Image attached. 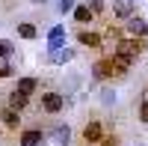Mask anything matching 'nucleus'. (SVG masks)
I'll list each match as a JSON object with an SVG mask.
<instances>
[{"instance_id":"f257e3e1","label":"nucleus","mask_w":148,"mask_h":146,"mask_svg":"<svg viewBox=\"0 0 148 146\" xmlns=\"http://www.w3.org/2000/svg\"><path fill=\"white\" fill-rule=\"evenodd\" d=\"M113 51L121 54V57H127V60H136V57L142 54V42H139V39H133V36H125L121 42H116Z\"/></svg>"},{"instance_id":"f03ea898","label":"nucleus","mask_w":148,"mask_h":146,"mask_svg":"<svg viewBox=\"0 0 148 146\" xmlns=\"http://www.w3.org/2000/svg\"><path fill=\"white\" fill-rule=\"evenodd\" d=\"M83 140H86V146H95V143H101V140H104V125L98 122V119L86 122V128H83Z\"/></svg>"},{"instance_id":"7ed1b4c3","label":"nucleus","mask_w":148,"mask_h":146,"mask_svg":"<svg viewBox=\"0 0 148 146\" xmlns=\"http://www.w3.org/2000/svg\"><path fill=\"white\" fill-rule=\"evenodd\" d=\"M62 45H65V27H62V24H56V27L47 30V54L59 51Z\"/></svg>"},{"instance_id":"20e7f679","label":"nucleus","mask_w":148,"mask_h":146,"mask_svg":"<svg viewBox=\"0 0 148 146\" xmlns=\"http://www.w3.org/2000/svg\"><path fill=\"white\" fill-rule=\"evenodd\" d=\"M116 75V66H113V57L110 60H98V63H92V78L95 81H107Z\"/></svg>"},{"instance_id":"39448f33","label":"nucleus","mask_w":148,"mask_h":146,"mask_svg":"<svg viewBox=\"0 0 148 146\" xmlns=\"http://www.w3.org/2000/svg\"><path fill=\"white\" fill-rule=\"evenodd\" d=\"M42 107H45L47 113H59V111H62V107H65V99H62V95H59V92L47 90V92L42 95Z\"/></svg>"},{"instance_id":"423d86ee","label":"nucleus","mask_w":148,"mask_h":146,"mask_svg":"<svg viewBox=\"0 0 148 146\" xmlns=\"http://www.w3.org/2000/svg\"><path fill=\"white\" fill-rule=\"evenodd\" d=\"M125 27H127V36H133V39H145V36H148V24L139 15H130L125 21Z\"/></svg>"},{"instance_id":"0eeeda50","label":"nucleus","mask_w":148,"mask_h":146,"mask_svg":"<svg viewBox=\"0 0 148 146\" xmlns=\"http://www.w3.org/2000/svg\"><path fill=\"white\" fill-rule=\"evenodd\" d=\"M6 104H9V107H15V111H24V107L30 104V95H27V92H21V90L15 87V90L9 92V102H6Z\"/></svg>"},{"instance_id":"6e6552de","label":"nucleus","mask_w":148,"mask_h":146,"mask_svg":"<svg viewBox=\"0 0 148 146\" xmlns=\"http://www.w3.org/2000/svg\"><path fill=\"white\" fill-rule=\"evenodd\" d=\"M42 143H45V134L39 128H27L21 134V146H42Z\"/></svg>"},{"instance_id":"1a4fd4ad","label":"nucleus","mask_w":148,"mask_h":146,"mask_svg":"<svg viewBox=\"0 0 148 146\" xmlns=\"http://www.w3.org/2000/svg\"><path fill=\"white\" fill-rule=\"evenodd\" d=\"M113 15H116V18H121V21H127V18L133 15L130 0H116V3H113Z\"/></svg>"},{"instance_id":"9d476101","label":"nucleus","mask_w":148,"mask_h":146,"mask_svg":"<svg viewBox=\"0 0 148 146\" xmlns=\"http://www.w3.org/2000/svg\"><path fill=\"white\" fill-rule=\"evenodd\" d=\"M0 119H3V125H9V128H18V122H21V111H15V107H3V113H0Z\"/></svg>"},{"instance_id":"9b49d317","label":"nucleus","mask_w":148,"mask_h":146,"mask_svg":"<svg viewBox=\"0 0 148 146\" xmlns=\"http://www.w3.org/2000/svg\"><path fill=\"white\" fill-rule=\"evenodd\" d=\"M71 18L77 21V24H89V21H92L95 15H92V9H89V3H86V6H80V3H77V6H74V12H71Z\"/></svg>"},{"instance_id":"f8f14e48","label":"nucleus","mask_w":148,"mask_h":146,"mask_svg":"<svg viewBox=\"0 0 148 146\" xmlns=\"http://www.w3.org/2000/svg\"><path fill=\"white\" fill-rule=\"evenodd\" d=\"M77 42H80L83 48H101V36L92 33V30H83V33L77 36Z\"/></svg>"},{"instance_id":"ddd939ff","label":"nucleus","mask_w":148,"mask_h":146,"mask_svg":"<svg viewBox=\"0 0 148 146\" xmlns=\"http://www.w3.org/2000/svg\"><path fill=\"white\" fill-rule=\"evenodd\" d=\"M53 60V63H68V60H74V51H68V48H59V51H53V54H47Z\"/></svg>"},{"instance_id":"4468645a","label":"nucleus","mask_w":148,"mask_h":146,"mask_svg":"<svg viewBox=\"0 0 148 146\" xmlns=\"http://www.w3.org/2000/svg\"><path fill=\"white\" fill-rule=\"evenodd\" d=\"M56 143L59 146H68L71 143V128L68 125H56Z\"/></svg>"},{"instance_id":"2eb2a0df","label":"nucleus","mask_w":148,"mask_h":146,"mask_svg":"<svg viewBox=\"0 0 148 146\" xmlns=\"http://www.w3.org/2000/svg\"><path fill=\"white\" fill-rule=\"evenodd\" d=\"M18 36H21V39H36V36H39V30H36L33 24L24 21V24H18Z\"/></svg>"},{"instance_id":"dca6fc26","label":"nucleus","mask_w":148,"mask_h":146,"mask_svg":"<svg viewBox=\"0 0 148 146\" xmlns=\"http://www.w3.org/2000/svg\"><path fill=\"white\" fill-rule=\"evenodd\" d=\"M36 87H39V81H36V78H21V81H18V90L27 92V95H33Z\"/></svg>"},{"instance_id":"f3484780","label":"nucleus","mask_w":148,"mask_h":146,"mask_svg":"<svg viewBox=\"0 0 148 146\" xmlns=\"http://www.w3.org/2000/svg\"><path fill=\"white\" fill-rule=\"evenodd\" d=\"M12 54H15V45H12L9 39H0V57L6 60V57H12Z\"/></svg>"},{"instance_id":"a211bd4d","label":"nucleus","mask_w":148,"mask_h":146,"mask_svg":"<svg viewBox=\"0 0 148 146\" xmlns=\"http://www.w3.org/2000/svg\"><path fill=\"white\" fill-rule=\"evenodd\" d=\"M89 9H92V15L98 18V15H104L107 6H104V0H89Z\"/></svg>"},{"instance_id":"6ab92c4d","label":"nucleus","mask_w":148,"mask_h":146,"mask_svg":"<svg viewBox=\"0 0 148 146\" xmlns=\"http://www.w3.org/2000/svg\"><path fill=\"white\" fill-rule=\"evenodd\" d=\"M74 6H77V0H59V12H74Z\"/></svg>"},{"instance_id":"aec40b11","label":"nucleus","mask_w":148,"mask_h":146,"mask_svg":"<svg viewBox=\"0 0 148 146\" xmlns=\"http://www.w3.org/2000/svg\"><path fill=\"white\" fill-rule=\"evenodd\" d=\"M101 146H119V137H116V134H104Z\"/></svg>"},{"instance_id":"412c9836","label":"nucleus","mask_w":148,"mask_h":146,"mask_svg":"<svg viewBox=\"0 0 148 146\" xmlns=\"http://www.w3.org/2000/svg\"><path fill=\"white\" fill-rule=\"evenodd\" d=\"M139 119L148 122V102H142V107H139Z\"/></svg>"},{"instance_id":"4be33fe9","label":"nucleus","mask_w":148,"mask_h":146,"mask_svg":"<svg viewBox=\"0 0 148 146\" xmlns=\"http://www.w3.org/2000/svg\"><path fill=\"white\" fill-rule=\"evenodd\" d=\"M12 75V66H6V63H0V78H9Z\"/></svg>"},{"instance_id":"5701e85b","label":"nucleus","mask_w":148,"mask_h":146,"mask_svg":"<svg viewBox=\"0 0 148 146\" xmlns=\"http://www.w3.org/2000/svg\"><path fill=\"white\" fill-rule=\"evenodd\" d=\"M30 3H47V0H30Z\"/></svg>"}]
</instances>
